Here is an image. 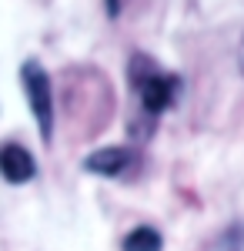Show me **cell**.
Segmentation results:
<instances>
[{"label":"cell","instance_id":"cell-5","mask_svg":"<svg viewBox=\"0 0 244 251\" xmlns=\"http://www.w3.org/2000/svg\"><path fill=\"white\" fill-rule=\"evenodd\" d=\"M164 241L154 228H134L127 238H124V251H161Z\"/></svg>","mask_w":244,"mask_h":251},{"label":"cell","instance_id":"cell-4","mask_svg":"<svg viewBox=\"0 0 244 251\" xmlns=\"http://www.w3.org/2000/svg\"><path fill=\"white\" fill-rule=\"evenodd\" d=\"M131 151L127 148H100L94 154L84 157V168L91 174H100V177H117L124 168H131Z\"/></svg>","mask_w":244,"mask_h":251},{"label":"cell","instance_id":"cell-3","mask_svg":"<svg viewBox=\"0 0 244 251\" xmlns=\"http://www.w3.org/2000/svg\"><path fill=\"white\" fill-rule=\"evenodd\" d=\"M0 174L10 184H24L37 174V161L20 144H0Z\"/></svg>","mask_w":244,"mask_h":251},{"label":"cell","instance_id":"cell-6","mask_svg":"<svg viewBox=\"0 0 244 251\" xmlns=\"http://www.w3.org/2000/svg\"><path fill=\"white\" fill-rule=\"evenodd\" d=\"M107 3V17H117L121 14V0H104Z\"/></svg>","mask_w":244,"mask_h":251},{"label":"cell","instance_id":"cell-2","mask_svg":"<svg viewBox=\"0 0 244 251\" xmlns=\"http://www.w3.org/2000/svg\"><path fill=\"white\" fill-rule=\"evenodd\" d=\"M20 80H24V94H27V104H30V114L40 127V137L44 144L54 141V87H50V77L44 71L40 60H24L20 67Z\"/></svg>","mask_w":244,"mask_h":251},{"label":"cell","instance_id":"cell-7","mask_svg":"<svg viewBox=\"0 0 244 251\" xmlns=\"http://www.w3.org/2000/svg\"><path fill=\"white\" fill-rule=\"evenodd\" d=\"M238 67H241V74H244V40H241V47H238Z\"/></svg>","mask_w":244,"mask_h":251},{"label":"cell","instance_id":"cell-1","mask_svg":"<svg viewBox=\"0 0 244 251\" xmlns=\"http://www.w3.org/2000/svg\"><path fill=\"white\" fill-rule=\"evenodd\" d=\"M131 87H134V94H137L141 111L147 117H157L174 104V97L181 91V80L174 77V74H168V71H161L150 57L134 54L131 57Z\"/></svg>","mask_w":244,"mask_h":251}]
</instances>
